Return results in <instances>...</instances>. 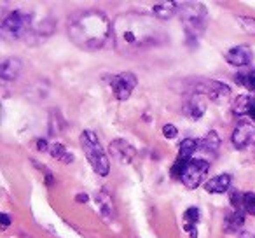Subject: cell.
<instances>
[{"mask_svg":"<svg viewBox=\"0 0 255 238\" xmlns=\"http://www.w3.org/2000/svg\"><path fill=\"white\" fill-rule=\"evenodd\" d=\"M166 32L159 19L142 12L129 11L112 21V39L123 54H140L166 42Z\"/></svg>","mask_w":255,"mask_h":238,"instance_id":"1","label":"cell"},{"mask_svg":"<svg viewBox=\"0 0 255 238\" xmlns=\"http://www.w3.org/2000/svg\"><path fill=\"white\" fill-rule=\"evenodd\" d=\"M110 35H112V23L100 11L86 9L68 18V37L81 49H100Z\"/></svg>","mask_w":255,"mask_h":238,"instance_id":"2","label":"cell"},{"mask_svg":"<svg viewBox=\"0 0 255 238\" xmlns=\"http://www.w3.org/2000/svg\"><path fill=\"white\" fill-rule=\"evenodd\" d=\"M79 142H81V147L84 151L86 158H88L89 165H91L93 172L100 177H107L110 172V161L105 154V149L100 144L98 135L91 130H84L81 133Z\"/></svg>","mask_w":255,"mask_h":238,"instance_id":"3","label":"cell"},{"mask_svg":"<svg viewBox=\"0 0 255 238\" xmlns=\"http://www.w3.org/2000/svg\"><path fill=\"white\" fill-rule=\"evenodd\" d=\"M32 26V14L28 11H12L7 18L2 21V33L7 39H21L23 35H26Z\"/></svg>","mask_w":255,"mask_h":238,"instance_id":"4","label":"cell"},{"mask_svg":"<svg viewBox=\"0 0 255 238\" xmlns=\"http://www.w3.org/2000/svg\"><path fill=\"white\" fill-rule=\"evenodd\" d=\"M178 12H180V18L185 21V25L192 30V32H198L203 30L206 25V19H208V12L206 7L199 2H184V4H178Z\"/></svg>","mask_w":255,"mask_h":238,"instance_id":"5","label":"cell"},{"mask_svg":"<svg viewBox=\"0 0 255 238\" xmlns=\"http://www.w3.org/2000/svg\"><path fill=\"white\" fill-rule=\"evenodd\" d=\"M210 172V163L206 160H201V158H192L187 165V170H185L184 177L180 179L184 182L185 188L189 189H196L198 186L203 184L206 174Z\"/></svg>","mask_w":255,"mask_h":238,"instance_id":"6","label":"cell"},{"mask_svg":"<svg viewBox=\"0 0 255 238\" xmlns=\"http://www.w3.org/2000/svg\"><path fill=\"white\" fill-rule=\"evenodd\" d=\"M138 81H136V75L131 72H123V74H117L110 79V86H112V91L116 95L117 100L124 102L131 96L133 89L136 88Z\"/></svg>","mask_w":255,"mask_h":238,"instance_id":"7","label":"cell"},{"mask_svg":"<svg viewBox=\"0 0 255 238\" xmlns=\"http://www.w3.org/2000/svg\"><path fill=\"white\" fill-rule=\"evenodd\" d=\"M231 140H233V146L236 147L238 151L248 149L252 144H255V128H254V125H252V123H248V121H241L240 125L234 128Z\"/></svg>","mask_w":255,"mask_h":238,"instance_id":"8","label":"cell"},{"mask_svg":"<svg viewBox=\"0 0 255 238\" xmlns=\"http://www.w3.org/2000/svg\"><path fill=\"white\" fill-rule=\"evenodd\" d=\"M198 95H206L213 102H222L231 96V88L220 81H205L196 88Z\"/></svg>","mask_w":255,"mask_h":238,"instance_id":"9","label":"cell"},{"mask_svg":"<svg viewBox=\"0 0 255 238\" xmlns=\"http://www.w3.org/2000/svg\"><path fill=\"white\" fill-rule=\"evenodd\" d=\"M109 153L116 161H119L123 165H129L133 161V158H135L136 151L129 142H126L123 139H117L109 144Z\"/></svg>","mask_w":255,"mask_h":238,"instance_id":"10","label":"cell"},{"mask_svg":"<svg viewBox=\"0 0 255 238\" xmlns=\"http://www.w3.org/2000/svg\"><path fill=\"white\" fill-rule=\"evenodd\" d=\"M224 60L229 65H233V67H248V65L254 61V51L248 46L231 47V49L224 54Z\"/></svg>","mask_w":255,"mask_h":238,"instance_id":"11","label":"cell"},{"mask_svg":"<svg viewBox=\"0 0 255 238\" xmlns=\"http://www.w3.org/2000/svg\"><path fill=\"white\" fill-rule=\"evenodd\" d=\"M231 189V175L229 174H220L212 177L210 181L205 182V191L210 195H224L229 193Z\"/></svg>","mask_w":255,"mask_h":238,"instance_id":"12","label":"cell"},{"mask_svg":"<svg viewBox=\"0 0 255 238\" xmlns=\"http://www.w3.org/2000/svg\"><path fill=\"white\" fill-rule=\"evenodd\" d=\"M23 70V61L19 58H9L0 67V75L4 81H16Z\"/></svg>","mask_w":255,"mask_h":238,"instance_id":"13","label":"cell"},{"mask_svg":"<svg viewBox=\"0 0 255 238\" xmlns=\"http://www.w3.org/2000/svg\"><path fill=\"white\" fill-rule=\"evenodd\" d=\"M205 110H206L205 96L194 93V95L191 96V100L187 102V105H185V114H187L189 117H192V119H199V117L205 114Z\"/></svg>","mask_w":255,"mask_h":238,"instance_id":"14","label":"cell"},{"mask_svg":"<svg viewBox=\"0 0 255 238\" xmlns=\"http://www.w3.org/2000/svg\"><path fill=\"white\" fill-rule=\"evenodd\" d=\"M178 12V4L177 2H156L152 5V14L157 19H170L171 16H175Z\"/></svg>","mask_w":255,"mask_h":238,"instance_id":"15","label":"cell"},{"mask_svg":"<svg viewBox=\"0 0 255 238\" xmlns=\"http://www.w3.org/2000/svg\"><path fill=\"white\" fill-rule=\"evenodd\" d=\"M199 151V140L194 139H184L178 146V160L191 161L192 156Z\"/></svg>","mask_w":255,"mask_h":238,"instance_id":"16","label":"cell"},{"mask_svg":"<svg viewBox=\"0 0 255 238\" xmlns=\"http://www.w3.org/2000/svg\"><path fill=\"white\" fill-rule=\"evenodd\" d=\"M96 205H98L100 212H102L103 217H112L114 216V202L105 191H98L95 196Z\"/></svg>","mask_w":255,"mask_h":238,"instance_id":"17","label":"cell"},{"mask_svg":"<svg viewBox=\"0 0 255 238\" xmlns=\"http://www.w3.org/2000/svg\"><path fill=\"white\" fill-rule=\"evenodd\" d=\"M252 100H254V95H241V96H238L236 102H234V107H233L234 116H238V117L247 116L248 117V110H250Z\"/></svg>","mask_w":255,"mask_h":238,"instance_id":"18","label":"cell"},{"mask_svg":"<svg viewBox=\"0 0 255 238\" xmlns=\"http://www.w3.org/2000/svg\"><path fill=\"white\" fill-rule=\"evenodd\" d=\"M220 146V139L217 132H208L201 140H199V151H208V153H215Z\"/></svg>","mask_w":255,"mask_h":238,"instance_id":"19","label":"cell"},{"mask_svg":"<svg viewBox=\"0 0 255 238\" xmlns=\"http://www.w3.org/2000/svg\"><path fill=\"white\" fill-rule=\"evenodd\" d=\"M245 224V210H233L229 216L226 217V228L229 231H238Z\"/></svg>","mask_w":255,"mask_h":238,"instance_id":"20","label":"cell"},{"mask_svg":"<svg viewBox=\"0 0 255 238\" xmlns=\"http://www.w3.org/2000/svg\"><path fill=\"white\" fill-rule=\"evenodd\" d=\"M49 153L54 160H60V161H63V163H72V161H74V154L68 153V151L65 149V146H61V144H53Z\"/></svg>","mask_w":255,"mask_h":238,"instance_id":"21","label":"cell"},{"mask_svg":"<svg viewBox=\"0 0 255 238\" xmlns=\"http://www.w3.org/2000/svg\"><path fill=\"white\" fill-rule=\"evenodd\" d=\"M234 81H236V84L247 88L250 93H255V70L247 72V74H236Z\"/></svg>","mask_w":255,"mask_h":238,"instance_id":"22","label":"cell"},{"mask_svg":"<svg viewBox=\"0 0 255 238\" xmlns=\"http://www.w3.org/2000/svg\"><path fill=\"white\" fill-rule=\"evenodd\" d=\"M243 210L250 216H255V193H243Z\"/></svg>","mask_w":255,"mask_h":238,"instance_id":"23","label":"cell"},{"mask_svg":"<svg viewBox=\"0 0 255 238\" xmlns=\"http://www.w3.org/2000/svg\"><path fill=\"white\" fill-rule=\"evenodd\" d=\"M199 217H201V212H199L198 207H191L184 212V221L185 224H191V226H196L199 223Z\"/></svg>","mask_w":255,"mask_h":238,"instance_id":"24","label":"cell"},{"mask_svg":"<svg viewBox=\"0 0 255 238\" xmlns=\"http://www.w3.org/2000/svg\"><path fill=\"white\" fill-rule=\"evenodd\" d=\"M187 165H189V161L178 160L177 158V161H175L173 167H171V175H173L175 179H182L185 174V170H187Z\"/></svg>","mask_w":255,"mask_h":238,"instance_id":"25","label":"cell"},{"mask_svg":"<svg viewBox=\"0 0 255 238\" xmlns=\"http://www.w3.org/2000/svg\"><path fill=\"white\" fill-rule=\"evenodd\" d=\"M238 21L240 26L248 33H254L255 35V18H248V16H238Z\"/></svg>","mask_w":255,"mask_h":238,"instance_id":"26","label":"cell"},{"mask_svg":"<svg viewBox=\"0 0 255 238\" xmlns=\"http://www.w3.org/2000/svg\"><path fill=\"white\" fill-rule=\"evenodd\" d=\"M163 135L166 137V139H175V137L178 135V130L175 128L173 125H164L163 126Z\"/></svg>","mask_w":255,"mask_h":238,"instance_id":"27","label":"cell"},{"mask_svg":"<svg viewBox=\"0 0 255 238\" xmlns=\"http://www.w3.org/2000/svg\"><path fill=\"white\" fill-rule=\"evenodd\" d=\"M37 149H39V151H49L51 146L47 144L46 139H39V140H37Z\"/></svg>","mask_w":255,"mask_h":238,"instance_id":"28","label":"cell"},{"mask_svg":"<svg viewBox=\"0 0 255 238\" xmlns=\"http://www.w3.org/2000/svg\"><path fill=\"white\" fill-rule=\"evenodd\" d=\"M0 221H2V228H7L11 224V216L9 214H0Z\"/></svg>","mask_w":255,"mask_h":238,"instance_id":"29","label":"cell"},{"mask_svg":"<svg viewBox=\"0 0 255 238\" xmlns=\"http://www.w3.org/2000/svg\"><path fill=\"white\" fill-rule=\"evenodd\" d=\"M248 117H250L252 121H255V96H254V100H252L250 110H248Z\"/></svg>","mask_w":255,"mask_h":238,"instance_id":"30","label":"cell"},{"mask_svg":"<svg viewBox=\"0 0 255 238\" xmlns=\"http://www.w3.org/2000/svg\"><path fill=\"white\" fill-rule=\"evenodd\" d=\"M240 238H255L252 233H248V231H240Z\"/></svg>","mask_w":255,"mask_h":238,"instance_id":"31","label":"cell"},{"mask_svg":"<svg viewBox=\"0 0 255 238\" xmlns=\"http://www.w3.org/2000/svg\"><path fill=\"white\" fill-rule=\"evenodd\" d=\"M86 200H88V196H86V195H79L77 196V202H86Z\"/></svg>","mask_w":255,"mask_h":238,"instance_id":"32","label":"cell"}]
</instances>
